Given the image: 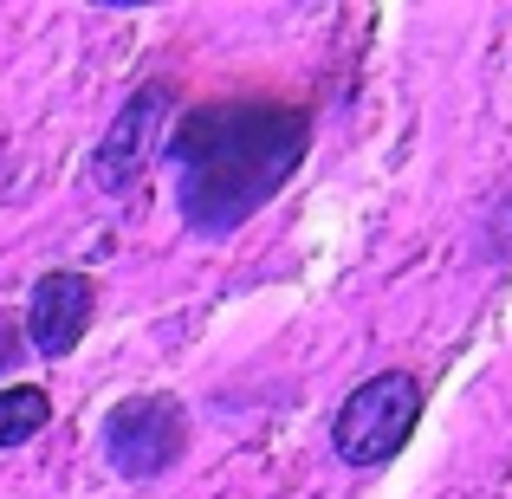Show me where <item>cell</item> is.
Here are the masks:
<instances>
[{
  "mask_svg": "<svg viewBox=\"0 0 512 499\" xmlns=\"http://www.w3.org/2000/svg\"><path fill=\"white\" fill-rule=\"evenodd\" d=\"M182 169V214L201 234H234L305 163V117L286 104H195L169 143Z\"/></svg>",
  "mask_w": 512,
  "mask_h": 499,
  "instance_id": "cell-1",
  "label": "cell"
},
{
  "mask_svg": "<svg viewBox=\"0 0 512 499\" xmlns=\"http://www.w3.org/2000/svg\"><path fill=\"white\" fill-rule=\"evenodd\" d=\"M415 415H422V383L409 370H383L344 396L338 422H331V448L344 467H383L415 435Z\"/></svg>",
  "mask_w": 512,
  "mask_h": 499,
  "instance_id": "cell-2",
  "label": "cell"
},
{
  "mask_svg": "<svg viewBox=\"0 0 512 499\" xmlns=\"http://www.w3.org/2000/svg\"><path fill=\"white\" fill-rule=\"evenodd\" d=\"M182 441H188V415L175 396H130L111 409L104 422V448L111 461L124 467L130 480H156L182 461Z\"/></svg>",
  "mask_w": 512,
  "mask_h": 499,
  "instance_id": "cell-3",
  "label": "cell"
},
{
  "mask_svg": "<svg viewBox=\"0 0 512 499\" xmlns=\"http://www.w3.org/2000/svg\"><path fill=\"white\" fill-rule=\"evenodd\" d=\"M169 124V85H143L137 98L117 111V124L104 130L98 156H91V182L104 188V195H117V188H130L143 175V163L156 156V137H163Z\"/></svg>",
  "mask_w": 512,
  "mask_h": 499,
  "instance_id": "cell-4",
  "label": "cell"
},
{
  "mask_svg": "<svg viewBox=\"0 0 512 499\" xmlns=\"http://www.w3.org/2000/svg\"><path fill=\"white\" fill-rule=\"evenodd\" d=\"M91 305H98V292H91L85 273H46L33 286V305H26V337H33L39 357H72L78 337L91 331Z\"/></svg>",
  "mask_w": 512,
  "mask_h": 499,
  "instance_id": "cell-5",
  "label": "cell"
},
{
  "mask_svg": "<svg viewBox=\"0 0 512 499\" xmlns=\"http://www.w3.org/2000/svg\"><path fill=\"white\" fill-rule=\"evenodd\" d=\"M46 422H52V402H46V389H33V383H13V389H0V448H20V441H33Z\"/></svg>",
  "mask_w": 512,
  "mask_h": 499,
  "instance_id": "cell-6",
  "label": "cell"
}]
</instances>
